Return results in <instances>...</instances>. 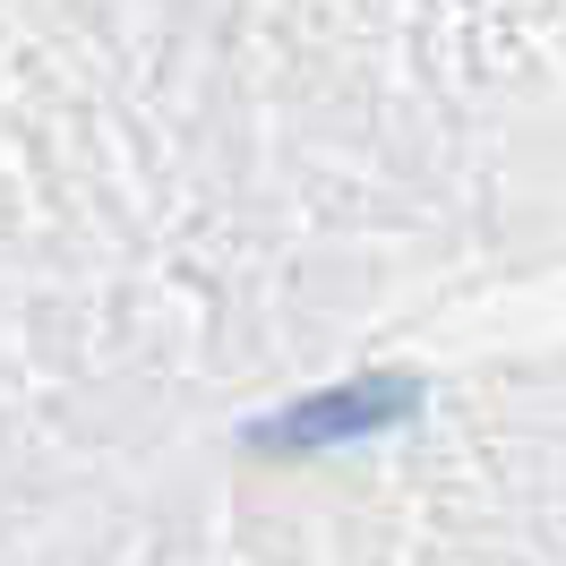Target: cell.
Segmentation results:
<instances>
[{"label":"cell","instance_id":"obj_1","mask_svg":"<svg viewBox=\"0 0 566 566\" xmlns=\"http://www.w3.org/2000/svg\"><path fill=\"white\" fill-rule=\"evenodd\" d=\"M412 403H421V387L395 378V369L344 378V387H318V395H301V403H283L275 421H258L249 447L258 455H326V447H353V438H378V429L412 421Z\"/></svg>","mask_w":566,"mask_h":566}]
</instances>
